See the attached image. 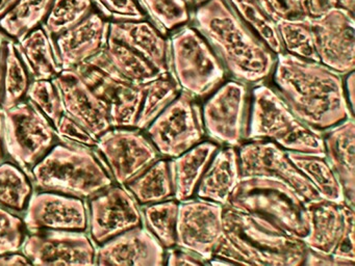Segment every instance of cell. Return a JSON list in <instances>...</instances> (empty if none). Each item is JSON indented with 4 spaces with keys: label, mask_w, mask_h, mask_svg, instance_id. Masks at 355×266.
Wrapping results in <instances>:
<instances>
[{
    "label": "cell",
    "mask_w": 355,
    "mask_h": 266,
    "mask_svg": "<svg viewBox=\"0 0 355 266\" xmlns=\"http://www.w3.org/2000/svg\"><path fill=\"white\" fill-rule=\"evenodd\" d=\"M165 247L146 227H135L110 240L96 251L99 265L159 266L165 263Z\"/></svg>",
    "instance_id": "cell-21"
},
{
    "label": "cell",
    "mask_w": 355,
    "mask_h": 266,
    "mask_svg": "<svg viewBox=\"0 0 355 266\" xmlns=\"http://www.w3.org/2000/svg\"><path fill=\"white\" fill-rule=\"evenodd\" d=\"M96 8L94 0H53L43 28L53 39L76 26Z\"/></svg>",
    "instance_id": "cell-37"
},
{
    "label": "cell",
    "mask_w": 355,
    "mask_h": 266,
    "mask_svg": "<svg viewBox=\"0 0 355 266\" xmlns=\"http://www.w3.org/2000/svg\"><path fill=\"white\" fill-rule=\"evenodd\" d=\"M241 20L273 53L284 52L276 22L257 0H227Z\"/></svg>",
    "instance_id": "cell-31"
},
{
    "label": "cell",
    "mask_w": 355,
    "mask_h": 266,
    "mask_svg": "<svg viewBox=\"0 0 355 266\" xmlns=\"http://www.w3.org/2000/svg\"><path fill=\"white\" fill-rule=\"evenodd\" d=\"M224 206L209 200L178 204L176 245L211 259L224 235Z\"/></svg>",
    "instance_id": "cell-12"
},
{
    "label": "cell",
    "mask_w": 355,
    "mask_h": 266,
    "mask_svg": "<svg viewBox=\"0 0 355 266\" xmlns=\"http://www.w3.org/2000/svg\"><path fill=\"white\" fill-rule=\"evenodd\" d=\"M26 96L30 101L53 123V126H57L60 118L65 114V108L61 94L58 91L53 80L39 79L33 81L30 83Z\"/></svg>",
    "instance_id": "cell-40"
},
{
    "label": "cell",
    "mask_w": 355,
    "mask_h": 266,
    "mask_svg": "<svg viewBox=\"0 0 355 266\" xmlns=\"http://www.w3.org/2000/svg\"><path fill=\"white\" fill-rule=\"evenodd\" d=\"M276 26L282 47L288 53L320 62L313 46L309 16L299 19H280L276 21Z\"/></svg>",
    "instance_id": "cell-35"
},
{
    "label": "cell",
    "mask_w": 355,
    "mask_h": 266,
    "mask_svg": "<svg viewBox=\"0 0 355 266\" xmlns=\"http://www.w3.org/2000/svg\"><path fill=\"white\" fill-rule=\"evenodd\" d=\"M249 139H271L286 151L325 156L321 131L297 118L279 94L267 85L253 89Z\"/></svg>",
    "instance_id": "cell-6"
},
{
    "label": "cell",
    "mask_w": 355,
    "mask_h": 266,
    "mask_svg": "<svg viewBox=\"0 0 355 266\" xmlns=\"http://www.w3.org/2000/svg\"><path fill=\"white\" fill-rule=\"evenodd\" d=\"M55 128V132L62 139L74 141L85 147H96V137L93 136L88 130L68 114H64L61 116Z\"/></svg>",
    "instance_id": "cell-44"
},
{
    "label": "cell",
    "mask_w": 355,
    "mask_h": 266,
    "mask_svg": "<svg viewBox=\"0 0 355 266\" xmlns=\"http://www.w3.org/2000/svg\"><path fill=\"white\" fill-rule=\"evenodd\" d=\"M309 231L305 247L334 254L347 231L354 228V208L348 204L319 199L306 202Z\"/></svg>",
    "instance_id": "cell-22"
},
{
    "label": "cell",
    "mask_w": 355,
    "mask_h": 266,
    "mask_svg": "<svg viewBox=\"0 0 355 266\" xmlns=\"http://www.w3.org/2000/svg\"><path fill=\"white\" fill-rule=\"evenodd\" d=\"M110 23L96 8L76 26L53 37L55 57L62 69H74L103 51L109 39Z\"/></svg>",
    "instance_id": "cell-20"
},
{
    "label": "cell",
    "mask_w": 355,
    "mask_h": 266,
    "mask_svg": "<svg viewBox=\"0 0 355 266\" xmlns=\"http://www.w3.org/2000/svg\"><path fill=\"white\" fill-rule=\"evenodd\" d=\"M336 6L351 12V14H354L355 0H338Z\"/></svg>",
    "instance_id": "cell-52"
},
{
    "label": "cell",
    "mask_w": 355,
    "mask_h": 266,
    "mask_svg": "<svg viewBox=\"0 0 355 266\" xmlns=\"http://www.w3.org/2000/svg\"><path fill=\"white\" fill-rule=\"evenodd\" d=\"M309 17H317L336 8L338 0H305Z\"/></svg>",
    "instance_id": "cell-47"
},
{
    "label": "cell",
    "mask_w": 355,
    "mask_h": 266,
    "mask_svg": "<svg viewBox=\"0 0 355 266\" xmlns=\"http://www.w3.org/2000/svg\"><path fill=\"white\" fill-rule=\"evenodd\" d=\"M192 1H200V0H192Z\"/></svg>",
    "instance_id": "cell-54"
},
{
    "label": "cell",
    "mask_w": 355,
    "mask_h": 266,
    "mask_svg": "<svg viewBox=\"0 0 355 266\" xmlns=\"http://www.w3.org/2000/svg\"><path fill=\"white\" fill-rule=\"evenodd\" d=\"M274 21L309 16L305 0H257Z\"/></svg>",
    "instance_id": "cell-43"
},
{
    "label": "cell",
    "mask_w": 355,
    "mask_h": 266,
    "mask_svg": "<svg viewBox=\"0 0 355 266\" xmlns=\"http://www.w3.org/2000/svg\"><path fill=\"white\" fill-rule=\"evenodd\" d=\"M24 220L0 206V255L18 251L24 240Z\"/></svg>",
    "instance_id": "cell-41"
},
{
    "label": "cell",
    "mask_w": 355,
    "mask_h": 266,
    "mask_svg": "<svg viewBox=\"0 0 355 266\" xmlns=\"http://www.w3.org/2000/svg\"><path fill=\"white\" fill-rule=\"evenodd\" d=\"M241 179L239 153L232 148L214 155L197 185V197L226 206Z\"/></svg>",
    "instance_id": "cell-25"
},
{
    "label": "cell",
    "mask_w": 355,
    "mask_h": 266,
    "mask_svg": "<svg viewBox=\"0 0 355 266\" xmlns=\"http://www.w3.org/2000/svg\"><path fill=\"white\" fill-rule=\"evenodd\" d=\"M325 158L340 183L345 202L354 208L355 200V124L348 118L330 128L324 139Z\"/></svg>",
    "instance_id": "cell-24"
},
{
    "label": "cell",
    "mask_w": 355,
    "mask_h": 266,
    "mask_svg": "<svg viewBox=\"0 0 355 266\" xmlns=\"http://www.w3.org/2000/svg\"><path fill=\"white\" fill-rule=\"evenodd\" d=\"M28 74L30 73L16 48V44L9 39L3 70L1 107L10 108L21 101L30 87Z\"/></svg>",
    "instance_id": "cell-34"
},
{
    "label": "cell",
    "mask_w": 355,
    "mask_h": 266,
    "mask_svg": "<svg viewBox=\"0 0 355 266\" xmlns=\"http://www.w3.org/2000/svg\"><path fill=\"white\" fill-rule=\"evenodd\" d=\"M109 37L136 51L159 74L171 73L170 42L148 21H111Z\"/></svg>",
    "instance_id": "cell-23"
},
{
    "label": "cell",
    "mask_w": 355,
    "mask_h": 266,
    "mask_svg": "<svg viewBox=\"0 0 355 266\" xmlns=\"http://www.w3.org/2000/svg\"><path fill=\"white\" fill-rule=\"evenodd\" d=\"M97 10L109 20H145L144 10L138 0H94Z\"/></svg>",
    "instance_id": "cell-42"
},
{
    "label": "cell",
    "mask_w": 355,
    "mask_h": 266,
    "mask_svg": "<svg viewBox=\"0 0 355 266\" xmlns=\"http://www.w3.org/2000/svg\"><path fill=\"white\" fill-rule=\"evenodd\" d=\"M16 48L35 80H53L63 70L55 57L53 41L43 27L31 31L18 41Z\"/></svg>",
    "instance_id": "cell-27"
},
{
    "label": "cell",
    "mask_w": 355,
    "mask_h": 266,
    "mask_svg": "<svg viewBox=\"0 0 355 266\" xmlns=\"http://www.w3.org/2000/svg\"><path fill=\"white\" fill-rule=\"evenodd\" d=\"M195 22L222 64L243 82H259L275 66L273 52L241 20L226 0H205Z\"/></svg>",
    "instance_id": "cell-2"
},
{
    "label": "cell",
    "mask_w": 355,
    "mask_h": 266,
    "mask_svg": "<svg viewBox=\"0 0 355 266\" xmlns=\"http://www.w3.org/2000/svg\"><path fill=\"white\" fill-rule=\"evenodd\" d=\"M167 264L168 265H205L209 264V260L190 249L175 245L168 249Z\"/></svg>",
    "instance_id": "cell-46"
},
{
    "label": "cell",
    "mask_w": 355,
    "mask_h": 266,
    "mask_svg": "<svg viewBox=\"0 0 355 266\" xmlns=\"http://www.w3.org/2000/svg\"><path fill=\"white\" fill-rule=\"evenodd\" d=\"M241 177L263 176L292 187L306 202L322 199L311 181L296 168L279 145L272 141H254L239 151Z\"/></svg>",
    "instance_id": "cell-14"
},
{
    "label": "cell",
    "mask_w": 355,
    "mask_h": 266,
    "mask_svg": "<svg viewBox=\"0 0 355 266\" xmlns=\"http://www.w3.org/2000/svg\"><path fill=\"white\" fill-rule=\"evenodd\" d=\"M162 33L173 30L190 20L187 0H138Z\"/></svg>",
    "instance_id": "cell-39"
},
{
    "label": "cell",
    "mask_w": 355,
    "mask_h": 266,
    "mask_svg": "<svg viewBox=\"0 0 355 266\" xmlns=\"http://www.w3.org/2000/svg\"><path fill=\"white\" fill-rule=\"evenodd\" d=\"M180 87L172 73L146 83L144 100L137 118L136 128L146 129L153 121L178 97Z\"/></svg>",
    "instance_id": "cell-33"
},
{
    "label": "cell",
    "mask_w": 355,
    "mask_h": 266,
    "mask_svg": "<svg viewBox=\"0 0 355 266\" xmlns=\"http://www.w3.org/2000/svg\"><path fill=\"white\" fill-rule=\"evenodd\" d=\"M259 214L298 238L309 231L306 201L292 187L269 177H241L227 205Z\"/></svg>",
    "instance_id": "cell-5"
},
{
    "label": "cell",
    "mask_w": 355,
    "mask_h": 266,
    "mask_svg": "<svg viewBox=\"0 0 355 266\" xmlns=\"http://www.w3.org/2000/svg\"><path fill=\"white\" fill-rule=\"evenodd\" d=\"M217 151V145L205 141L170 160L176 201H186L194 195L201 177Z\"/></svg>",
    "instance_id": "cell-26"
},
{
    "label": "cell",
    "mask_w": 355,
    "mask_h": 266,
    "mask_svg": "<svg viewBox=\"0 0 355 266\" xmlns=\"http://www.w3.org/2000/svg\"><path fill=\"white\" fill-rule=\"evenodd\" d=\"M138 203H159L174 195L171 168L167 160L157 159L132 182L126 184Z\"/></svg>",
    "instance_id": "cell-29"
},
{
    "label": "cell",
    "mask_w": 355,
    "mask_h": 266,
    "mask_svg": "<svg viewBox=\"0 0 355 266\" xmlns=\"http://www.w3.org/2000/svg\"><path fill=\"white\" fill-rule=\"evenodd\" d=\"M55 126L31 101L0 108L1 143L28 176L55 145Z\"/></svg>",
    "instance_id": "cell-7"
},
{
    "label": "cell",
    "mask_w": 355,
    "mask_h": 266,
    "mask_svg": "<svg viewBox=\"0 0 355 266\" xmlns=\"http://www.w3.org/2000/svg\"><path fill=\"white\" fill-rule=\"evenodd\" d=\"M74 70L107 106L112 128L136 126L146 91L122 76L110 62L105 50L76 66Z\"/></svg>",
    "instance_id": "cell-9"
},
{
    "label": "cell",
    "mask_w": 355,
    "mask_h": 266,
    "mask_svg": "<svg viewBox=\"0 0 355 266\" xmlns=\"http://www.w3.org/2000/svg\"><path fill=\"white\" fill-rule=\"evenodd\" d=\"M33 187L26 172L10 162L0 163V206L22 212L32 195Z\"/></svg>",
    "instance_id": "cell-36"
},
{
    "label": "cell",
    "mask_w": 355,
    "mask_h": 266,
    "mask_svg": "<svg viewBox=\"0 0 355 266\" xmlns=\"http://www.w3.org/2000/svg\"><path fill=\"white\" fill-rule=\"evenodd\" d=\"M286 155L293 164L311 181L322 199L344 203V191L325 156L294 151H286Z\"/></svg>",
    "instance_id": "cell-28"
},
{
    "label": "cell",
    "mask_w": 355,
    "mask_h": 266,
    "mask_svg": "<svg viewBox=\"0 0 355 266\" xmlns=\"http://www.w3.org/2000/svg\"><path fill=\"white\" fill-rule=\"evenodd\" d=\"M169 42L171 73L182 91L203 97L224 80L223 64L198 30L184 27Z\"/></svg>",
    "instance_id": "cell-8"
},
{
    "label": "cell",
    "mask_w": 355,
    "mask_h": 266,
    "mask_svg": "<svg viewBox=\"0 0 355 266\" xmlns=\"http://www.w3.org/2000/svg\"><path fill=\"white\" fill-rule=\"evenodd\" d=\"M17 2L18 0H0V18H3Z\"/></svg>",
    "instance_id": "cell-51"
},
{
    "label": "cell",
    "mask_w": 355,
    "mask_h": 266,
    "mask_svg": "<svg viewBox=\"0 0 355 266\" xmlns=\"http://www.w3.org/2000/svg\"><path fill=\"white\" fill-rule=\"evenodd\" d=\"M346 75V99L349 108L353 114V109H354V71H351Z\"/></svg>",
    "instance_id": "cell-50"
},
{
    "label": "cell",
    "mask_w": 355,
    "mask_h": 266,
    "mask_svg": "<svg viewBox=\"0 0 355 266\" xmlns=\"http://www.w3.org/2000/svg\"><path fill=\"white\" fill-rule=\"evenodd\" d=\"M53 82L61 94L65 114L98 139L112 128L109 109L74 69L62 70Z\"/></svg>",
    "instance_id": "cell-19"
},
{
    "label": "cell",
    "mask_w": 355,
    "mask_h": 266,
    "mask_svg": "<svg viewBox=\"0 0 355 266\" xmlns=\"http://www.w3.org/2000/svg\"><path fill=\"white\" fill-rule=\"evenodd\" d=\"M22 251L35 265H92L96 251L80 231H37L24 237Z\"/></svg>",
    "instance_id": "cell-15"
},
{
    "label": "cell",
    "mask_w": 355,
    "mask_h": 266,
    "mask_svg": "<svg viewBox=\"0 0 355 266\" xmlns=\"http://www.w3.org/2000/svg\"><path fill=\"white\" fill-rule=\"evenodd\" d=\"M224 235L214 256L232 265L298 266L304 261L302 239L259 214L224 206ZM213 256V257H214Z\"/></svg>",
    "instance_id": "cell-3"
},
{
    "label": "cell",
    "mask_w": 355,
    "mask_h": 266,
    "mask_svg": "<svg viewBox=\"0 0 355 266\" xmlns=\"http://www.w3.org/2000/svg\"><path fill=\"white\" fill-rule=\"evenodd\" d=\"M142 215L146 228L165 249L175 247L178 202L169 199L159 203L148 204L143 209Z\"/></svg>",
    "instance_id": "cell-38"
},
{
    "label": "cell",
    "mask_w": 355,
    "mask_h": 266,
    "mask_svg": "<svg viewBox=\"0 0 355 266\" xmlns=\"http://www.w3.org/2000/svg\"><path fill=\"white\" fill-rule=\"evenodd\" d=\"M53 0H18L17 3L0 18V29L16 41L43 24Z\"/></svg>",
    "instance_id": "cell-30"
},
{
    "label": "cell",
    "mask_w": 355,
    "mask_h": 266,
    "mask_svg": "<svg viewBox=\"0 0 355 266\" xmlns=\"http://www.w3.org/2000/svg\"><path fill=\"white\" fill-rule=\"evenodd\" d=\"M1 156H3V143H1V137H0V159H1Z\"/></svg>",
    "instance_id": "cell-53"
},
{
    "label": "cell",
    "mask_w": 355,
    "mask_h": 266,
    "mask_svg": "<svg viewBox=\"0 0 355 266\" xmlns=\"http://www.w3.org/2000/svg\"><path fill=\"white\" fill-rule=\"evenodd\" d=\"M146 129L157 152L171 158L196 145L205 134L200 106L184 91Z\"/></svg>",
    "instance_id": "cell-10"
},
{
    "label": "cell",
    "mask_w": 355,
    "mask_h": 266,
    "mask_svg": "<svg viewBox=\"0 0 355 266\" xmlns=\"http://www.w3.org/2000/svg\"><path fill=\"white\" fill-rule=\"evenodd\" d=\"M37 186L71 197H92L113 184L105 166L82 145L59 143L32 168Z\"/></svg>",
    "instance_id": "cell-4"
},
{
    "label": "cell",
    "mask_w": 355,
    "mask_h": 266,
    "mask_svg": "<svg viewBox=\"0 0 355 266\" xmlns=\"http://www.w3.org/2000/svg\"><path fill=\"white\" fill-rule=\"evenodd\" d=\"M246 85L230 81L222 85L203 105V125L207 134L226 145H240L244 134Z\"/></svg>",
    "instance_id": "cell-17"
},
{
    "label": "cell",
    "mask_w": 355,
    "mask_h": 266,
    "mask_svg": "<svg viewBox=\"0 0 355 266\" xmlns=\"http://www.w3.org/2000/svg\"><path fill=\"white\" fill-rule=\"evenodd\" d=\"M274 81L293 114L315 130H325L353 118L342 74L313 60L277 54Z\"/></svg>",
    "instance_id": "cell-1"
},
{
    "label": "cell",
    "mask_w": 355,
    "mask_h": 266,
    "mask_svg": "<svg viewBox=\"0 0 355 266\" xmlns=\"http://www.w3.org/2000/svg\"><path fill=\"white\" fill-rule=\"evenodd\" d=\"M24 224L33 232L45 230L80 231L88 227L86 205L82 199L55 191L31 195Z\"/></svg>",
    "instance_id": "cell-18"
},
{
    "label": "cell",
    "mask_w": 355,
    "mask_h": 266,
    "mask_svg": "<svg viewBox=\"0 0 355 266\" xmlns=\"http://www.w3.org/2000/svg\"><path fill=\"white\" fill-rule=\"evenodd\" d=\"M309 19L320 62L342 75L354 71V14L336 6Z\"/></svg>",
    "instance_id": "cell-11"
},
{
    "label": "cell",
    "mask_w": 355,
    "mask_h": 266,
    "mask_svg": "<svg viewBox=\"0 0 355 266\" xmlns=\"http://www.w3.org/2000/svg\"><path fill=\"white\" fill-rule=\"evenodd\" d=\"M103 50L118 72L135 85H145L162 76L142 56L112 37Z\"/></svg>",
    "instance_id": "cell-32"
},
{
    "label": "cell",
    "mask_w": 355,
    "mask_h": 266,
    "mask_svg": "<svg viewBox=\"0 0 355 266\" xmlns=\"http://www.w3.org/2000/svg\"><path fill=\"white\" fill-rule=\"evenodd\" d=\"M31 263L28 258L24 254L14 253L3 254L0 255V265H26Z\"/></svg>",
    "instance_id": "cell-48"
},
{
    "label": "cell",
    "mask_w": 355,
    "mask_h": 266,
    "mask_svg": "<svg viewBox=\"0 0 355 266\" xmlns=\"http://www.w3.org/2000/svg\"><path fill=\"white\" fill-rule=\"evenodd\" d=\"M9 39L0 31V102L3 97V77L5 70L6 55H7V44Z\"/></svg>",
    "instance_id": "cell-49"
},
{
    "label": "cell",
    "mask_w": 355,
    "mask_h": 266,
    "mask_svg": "<svg viewBox=\"0 0 355 266\" xmlns=\"http://www.w3.org/2000/svg\"><path fill=\"white\" fill-rule=\"evenodd\" d=\"M96 147L120 185L132 182L159 159L151 141L139 131L126 128L110 129L97 139Z\"/></svg>",
    "instance_id": "cell-13"
},
{
    "label": "cell",
    "mask_w": 355,
    "mask_h": 266,
    "mask_svg": "<svg viewBox=\"0 0 355 266\" xmlns=\"http://www.w3.org/2000/svg\"><path fill=\"white\" fill-rule=\"evenodd\" d=\"M90 212L91 237L98 245L143 222L138 202L124 187L110 186L92 197Z\"/></svg>",
    "instance_id": "cell-16"
},
{
    "label": "cell",
    "mask_w": 355,
    "mask_h": 266,
    "mask_svg": "<svg viewBox=\"0 0 355 266\" xmlns=\"http://www.w3.org/2000/svg\"><path fill=\"white\" fill-rule=\"evenodd\" d=\"M303 264L311 266H353L355 262L343 259L334 254L324 253V251H315V249L306 247Z\"/></svg>",
    "instance_id": "cell-45"
}]
</instances>
